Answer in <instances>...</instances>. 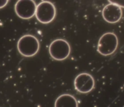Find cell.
<instances>
[{
  "instance_id": "5",
  "label": "cell",
  "mask_w": 124,
  "mask_h": 107,
  "mask_svg": "<svg viewBox=\"0 0 124 107\" xmlns=\"http://www.w3.org/2000/svg\"><path fill=\"white\" fill-rule=\"evenodd\" d=\"M74 85L76 91L86 94L93 90L95 86V81L90 74L82 73L75 77Z\"/></svg>"
},
{
  "instance_id": "8",
  "label": "cell",
  "mask_w": 124,
  "mask_h": 107,
  "mask_svg": "<svg viewBox=\"0 0 124 107\" xmlns=\"http://www.w3.org/2000/svg\"><path fill=\"white\" fill-rule=\"evenodd\" d=\"M56 107H78V102L73 96L69 94H64L59 96L54 103Z\"/></svg>"
},
{
  "instance_id": "2",
  "label": "cell",
  "mask_w": 124,
  "mask_h": 107,
  "mask_svg": "<svg viewBox=\"0 0 124 107\" xmlns=\"http://www.w3.org/2000/svg\"><path fill=\"white\" fill-rule=\"evenodd\" d=\"M118 44V38L116 34L112 32L105 33L99 38L97 50L101 55H111L116 50Z\"/></svg>"
},
{
  "instance_id": "3",
  "label": "cell",
  "mask_w": 124,
  "mask_h": 107,
  "mask_svg": "<svg viewBox=\"0 0 124 107\" xmlns=\"http://www.w3.org/2000/svg\"><path fill=\"white\" fill-rule=\"evenodd\" d=\"M49 53L54 60L66 59L71 53V47L69 42L63 39H56L50 44Z\"/></svg>"
},
{
  "instance_id": "9",
  "label": "cell",
  "mask_w": 124,
  "mask_h": 107,
  "mask_svg": "<svg viewBox=\"0 0 124 107\" xmlns=\"http://www.w3.org/2000/svg\"><path fill=\"white\" fill-rule=\"evenodd\" d=\"M110 3L114 4H116L117 6H118L119 7H120L121 8H124V1H112V0H110L109 1Z\"/></svg>"
},
{
  "instance_id": "1",
  "label": "cell",
  "mask_w": 124,
  "mask_h": 107,
  "mask_svg": "<svg viewBox=\"0 0 124 107\" xmlns=\"http://www.w3.org/2000/svg\"><path fill=\"white\" fill-rule=\"evenodd\" d=\"M39 42L35 36L25 35L18 41L17 48L19 53L25 57H32L39 50Z\"/></svg>"
},
{
  "instance_id": "4",
  "label": "cell",
  "mask_w": 124,
  "mask_h": 107,
  "mask_svg": "<svg viewBox=\"0 0 124 107\" xmlns=\"http://www.w3.org/2000/svg\"><path fill=\"white\" fill-rule=\"evenodd\" d=\"M56 9L52 2L44 1L36 6L35 16L39 22L42 24H48L54 19Z\"/></svg>"
},
{
  "instance_id": "10",
  "label": "cell",
  "mask_w": 124,
  "mask_h": 107,
  "mask_svg": "<svg viewBox=\"0 0 124 107\" xmlns=\"http://www.w3.org/2000/svg\"><path fill=\"white\" fill-rule=\"evenodd\" d=\"M8 1L7 0H3V1H0V8H2V7H5L8 3Z\"/></svg>"
},
{
  "instance_id": "6",
  "label": "cell",
  "mask_w": 124,
  "mask_h": 107,
  "mask_svg": "<svg viewBox=\"0 0 124 107\" xmlns=\"http://www.w3.org/2000/svg\"><path fill=\"white\" fill-rule=\"evenodd\" d=\"M36 5L32 0H19L15 6L17 15L23 19H29L35 15Z\"/></svg>"
},
{
  "instance_id": "7",
  "label": "cell",
  "mask_w": 124,
  "mask_h": 107,
  "mask_svg": "<svg viewBox=\"0 0 124 107\" xmlns=\"http://www.w3.org/2000/svg\"><path fill=\"white\" fill-rule=\"evenodd\" d=\"M122 8L114 4L110 3L105 6L102 10V16L105 21L115 24L121 20L122 17Z\"/></svg>"
}]
</instances>
